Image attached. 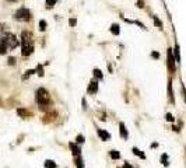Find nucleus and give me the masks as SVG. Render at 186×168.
<instances>
[{
  "label": "nucleus",
  "mask_w": 186,
  "mask_h": 168,
  "mask_svg": "<svg viewBox=\"0 0 186 168\" xmlns=\"http://www.w3.org/2000/svg\"><path fill=\"white\" fill-rule=\"evenodd\" d=\"M37 101H38V105L39 108L45 109L50 104V97H49V93L45 88H38L37 91Z\"/></svg>",
  "instance_id": "nucleus-1"
},
{
  "label": "nucleus",
  "mask_w": 186,
  "mask_h": 168,
  "mask_svg": "<svg viewBox=\"0 0 186 168\" xmlns=\"http://www.w3.org/2000/svg\"><path fill=\"white\" fill-rule=\"evenodd\" d=\"M0 42L7 46V49H14V48H17V46H18V44H20V42H18V39H17V37L14 35V34H11V32H6V35L0 39Z\"/></svg>",
  "instance_id": "nucleus-2"
},
{
  "label": "nucleus",
  "mask_w": 186,
  "mask_h": 168,
  "mask_svg": "<svg viewBox=\"0 0 186 168\" xmlns=\"http://www.w3.org/2000/svg\"><path fill=\"white\" fill-rule=\"evenodd\" d=\"M31 11H29L28 8H25V7H21L18 8L16 13H14V18L18 21H29L31 20Z\"/></svg>",
  "instance_id": "nucleus-3"
},
{
  "label": "nucleus",
  "mask_w": 186,
  "mask_h": 168,
  "mask_svg": "<svg viewBox=\"0 0 186 168\" xmlns=\"http://www.w3.org/2000/svg\"><path fill=\"white\" fill-rule=\"evenodd\" d=\"M27 46H32V37L29 32L23 31V34H21V48H27Z\"/></svg>",
  "instance_id": "nucleus-4"
},
{
  "label": "nucleus",
  "mask_w": 186,
  "mask_h": 168,
  "mask_svg": "<svg viewBox=\"0 0 186 168\" xmlns=\"http://www.w3.org/2000/svg\"><path fill=\"white\" fill-rule=\"evenodd\" d=\"M166 56H168V62H166L168 70H169V73H175V59H174V55H172V49H168Z\"/></svg>",
  "instance_id": "nucleus-5"
},
{
  "label": "nucleus",
  "mask_w": 186,
  "mask_h": 168,
  "mask_svg": "<svg viewBox=\"0 0 186 168\" xmlns=\"http://www.w3.org/2000/svg\"><path fill=\"white\" fill-rule=\"evenodd\" d=\"M90 93V94H95L98 91V83L94 80V81H91L90 83V86H88V90H87Z\"/></svg>",
  "instance_id": "nucleus-6"
},
{
  "label": "nucleus",
  "mask_w": 186,
  "mask_h": 168,
  "mask_svg": "<svg viewBox=\"0 0 186 168\" xmlns=\"http://www.w3.org/2000/svg\"><path fill=\"white\" fill-rule=\"evenodd\" d=\"M98 136L101 137V140H104V142H106V140L111 139V135L108 133V132L102 130V129H98Z\"/></svg>",
  "instance_id": "nucleus-7"
},
{
  "label": "nucleus",
  "mask_w": 186,
  "mask_h": 168,
  "mask_svg": "<svg viewBox=\"0 0 186 168\" xmlns=\"http://www.w3.org/2000/svg\"><path fill=\"white\" fill-rule=\"evenodd\" d=\"M34 52V46H27V48H21V55L23 56H29Z\"/></svg>",
  "instance_id": "nucleus-8"
},
{
  "label": "nucleus",
  "mask_w": 186,
  "mask_h": 168,
  "mask_svg": "<svg viewBox=\"0 0 186 168\" xmlns=\"http://www.w3.org/2000/svg\"><path fill=\"white\" fill-rule=\"evenodd\" d=\"M111 32H112L113 35H119V34H120V27L117 24H112L111 25Z\"/></svg>",
  "instance_id": "nucleus-9"
},
{
  "label": "nucleus",
  "mask_w": 186,
  "mask_h": 168,
  "mask_svg": "<svg viewBox=\"0 0 186 168\" xmlns=\"http://www.w3.org/2000/svg\"><path fill=\"white\" fill-rule=\"evenodd\" d=\"M70 148H72V153H73V156H80V148L77 147L74 143H70Z\"/></svg>",
  "instance_id": "nucleus-10"
},
{
  "label": "nucleus",
  "mask_w": 186,
  "mask_h": 168,
  "mask_svg": "<svg viewBox=\"0 0 186 168\" xmlns=\"http://www.w3.org/2000/svg\"><path fill=\"white\" fill-rule=\"evenodd\" d=\"M17 114L20 115V116H23V118H25V116H29V112L27 111V109H24V108H18V109H17Z\"/></svg>",
  "instance_id": "nucleus-11"
},
{
  "label": "nucleus",
  "mask_w": 186,
  "mask_h": 168,
  "mask_svg": "<svg viewBox=\"0 0 186 168\" xmlns=\"http://www.w3.org/2000/svg\"><path fill=\"white\" fill-rule=\"evenodd\" d=\"M120 126V135L123 139H127V130H126V127H125V123H120L119 125Z\"/></svg>",
  "instance_id": "nucleus-12"
},
{
  "label": "nucleus",
  "mask_w": 186,
  "mask_h": 168,
  "mask_svg": "<svg viewBox=\"0 0 186 168\" xmlns=\"http://www.w3.org/2000/svg\"><path fill=\"white\" fill-rule=\"evenodd\" d=\"M45 168H56V163L52 160H46L45 161Z\"/></svg>",
  "instance_id": "nucleus-13"
},
{
  "label": "nucleus",
  "mask_w": 186,
  "mask_h": 168,
  "mask_svg": "<svg viewBox=\"0 0 186 168\" xmlns=\"http://www.w3.org/2000/svg\"><path fill=\"white\" fill-rule=\"evenodd\" d=\"M175 60L178 62V63H181V53H179V46L178 45L175 46Z\"/></svg>",
  "instance_id": "nucleus-14"
},
{
  "label": "nucleus",
  "mask_w": 186,
  "mask_h": 168,
  "mask_svg": "<svg viewBox=\"0 0 186 168\" xmlns=\"http://www.w3.org/2000/svg\"><path fill=\"white\" fill-rule=\"evenodd\" d=\"M109 154H111V158H112V160H117V158H120V153H119V151H115V150H112Z\"/></svg>",
  "instance_id": "nucleus-15"
},
{
  "label": "nucleus",
  "mask_w": 186,
  "mask_h": 168,
  "mask_svg": "<svg viewBox=\"0 0 186 168\" xmlns=\"http://www.w3.org/2000/svg\"><path fill=\"white\" fill-rule=\"evenodd\" d=\"M133 153L136 154V156H139V157H142V158H146V156H144V153H142L140 150H139L137 147H134L133 148Z\"/></svg>",
  "instance_id": "nucleus-16"
},
{
  "label": "nucleus",
  "mask_w": 186,
  "mask_h": 168,
  "mask_svg": "<svg viewBox=\"0 0 186 168\" xmlns=\"http://www.w3.org/2000/svg\"><path fill=\"white\" fill-rule=\"evenodd\" d=\"M168 95H169V98H171V101H174L172 99V81H168Z\"/></svg>",
  "instance_id": "nucleus-17"
},
{
  "label": "nucleus",
  "mask_w": 186,
  "mask_h": 168,
  "mask_svg": "<svg viewBox=\"0 0 186 168\" xmlns=\"http://www.w3.org/2000/svg\"><path fill=\"white\" fill-rule=\"evenodd\" d=\"M7 53V46L0 42V55H6Z\"/></svg>",
  "instance_id": "nucleus-18"
},
{
  "label": "nucleus",
  "mask_w": 186,
  "mask_h": 168,
  "mask_svg": "<svg viewBox=\"0 0 186 168\" xmlns=\"http://www.w3.org/2000/svg\"><path fill=\"white\" fill-rule=\"evenodd\" d=\"M76 164H77V168H84V165H83V160H81V157H80V156H77Z\"/></svg>",
  "instance_id": "nucleus-19"
},
{
  "label": "nucleus",
  "mask_w": 186,
  "mask_h": 168,
  "mask_svg": "<svg viewBox=\"0 0 186 168\" xmlns=\"http://www.w3.org/2000/svg\"><path fill=\"white\" fill-rule=\"evenodd\" d=\"M94 76L98 78V80H101L102 78V73H101V70L99 69H94Z\"/></svg>",
  "instance_id": "nucleus-20"
},
{
  "label": "nucleus",
  "mask_w": 186,
  "mask_h": 168,
  "mask_svg": "<svg viewBox=\"0 0 186 168\" xmlns=\"http://www.w3.org/2000/svg\"><path fill=\"white\" fill-rule=\"evenodd\" d=\"M56 3H57V0H46V7L50 8V7H53Z\"/></svg>",
  "instance_id": "nucleus-21"
},
{
  "label": "nucleus",
  "mask_w": 186,
  "mask_h": 168,
  "mask_svg": "<svg viewBox=\"0 0 186 168\" xmlns=\"http://www.w3.org/2000/svg\"><path fill=\"white\" fill-rule=\"evenodd\" d=\"M46 25H48V24H46V21H45V20H41L39 21V29H41V31H45V29H46Z\"/></svg>",
  "instance_id": "nucleus-22"
},
{
  "label": "nucleus",
  "mask_w": 186,
  "mask_h": 168,
  "mask_svg": "<svg viewBox=\"0 0 186 168\" xmlns=\"http://www.w3.org/2000/svg\"><path fill=\"white\" fill-rule=\"evenodd\" d=\"M153 20H154V24L157 25V27H162V23L158 20V17H153Z\"/></svg>",
  "instance_id": "nucleus-23"
},
{
  "label": "nucleus",
  "mask_w": 186,
  "mask_h": 168,
  "mask_svg": "<svg viewBox=\"0 0 186 168\" xmlns=\"http://www.w3.org/2000/svg\"><path fill=\"white\" fill-rule=\"evenodd\" d=\"M4 35H6V29H4L3 25H0V39H2Z\"/></svg>",
  "instance_id": "nucleus-24"
},
{
  "label": "nucleus",
  "mask_w": 186,
  "mask_h": 168,
  "mask_svg": "<svg viewBox=\"0 0 186 168\" xmlns=\"http://www.w3.org/2000/svg\"><path fill=\"white\" fill-rule=\"evenodd\" d=\"M76 24H77L76 18H70V20H69V25H70V27H76Z\"/></svg>",
  "instance_id": "nucleus-25"
},
{
  "label": "nucleus",
  "mask_w": 186,
  "mask_h": 168,
  "mask_svg": "<svg viewBox=\"0 0 186 168\" xmlns=\"http://www.w3.org/2000/svg\"><path fill=\"white\" fill-rule=\"evenodd\" d=\"M162 164L165 165V167H168V165H169V163L166 161V154H164V156H162Z\"/></svg>",
  "instance_id": "nucleus-26"
},
{
  "label": "nucleus",
  "mask_w": 186,
  "mask_h": 168,
  "mask_svg": "<svg viewBox=\"0 0 186 168\" xmlns=\"http://www.w3.org/2000/svg\"><path fill=\"white\" fill-rule=\"evenodd\" d=\"M8 65L13 66V65H16V57H8Z\"/></svg>",
  "instance_id": "nucleus-27"
},
{
  "label": "nucleus",
  "mask_w": 186,
  "mask_h": 168,
  "mask_svg": "<svg viewBox=\"0 0 186 168\" xmlns=\"http://www.w3.org/2000/svg\"><path fill=\"white\" fill-rule=\"evenodd\" d=\"M77 143H84V137H83L81 135L77 136Z\"/></svg>",
  "instance_id": "nucleus-28"
},
{
  "label": "nucleus",
  "mask_w": 186,
  "mask_h": 168,
  "mask_svg": "<svg viewBox=\"0 0 186 168\" xmlns=\"http://www.w3.org/2000/svg\"><path fill=\"white\" fill-rule=\"evenodd\" d=\"M37 72H38V74H39V76H44V69H42V67H41V66H38Z\"/></svg>",
  "instance_id": "nucleus-29"
},
{
  "label": "nucleus",
  "mask_w": 186,
  "mask_h": 168,
  "mask_svg": "<svg viewBox=\"0 0 186 168\" xmlns=\"http://www.w3.org/2000/svg\"><path fill=\"white\" fill-rule=\"evenodd\" d=\"M166 121H169V122H174V118H172V115H171V114H166Z\"/></svg>",
  "instance_id": "nucleus-30"
},
{
  "label": "nucleus",
  "mask_w": 186,
  "mask_h": 168,
  "mask_svg": "<svg viewBox=\"0 0 186 168\" xmlns=\"http://www.w3.org/2000/svg\"><path fill=\"white\" fill-rule=\"evenodd\" d=\"M151 56H153L154 59H158V57H160V53H158V52H153V53H151Z\"/></svg>",
  "instance_id": "nucleus-31"
},
{
  "label": "nucleus",
  "mask_w": 186,
  "mask_h": 168,
  "mask_svg": "<svg viewBox=\"0 0 186 168\" xmlns=\"http://www.w3.org/2000/svg\"><path fill=\"white\" fill-rule=\"evenodd\" d=\"M137 7H140V8L143 7V2H137Z\"/></svg>",
  "instance_id": "nucleus-32"
},
{
  "label": "nucleus",
  "mask_w": 186,
  "mask_h": 168,
  "mask_svg": "<svg viewBox=\"0 0 186 168\" xmlns=\"http://www.w3.org/2000/svg\"><path fill=\"white\" fill-rule=\"evenodd\" d=\"M123 168H133V167H132V165H129V164H127V163H126V164L123 165Z\"/></svg>",
  "instance_id": "nucleus-33"
},
{
  "label": "nucleus",
  "mask_w": 186,
  "mask_h": 168,
  "mask_svg": "<svg viewBox=\"0 0 186 168\" xmlns=\"http://www.w3.org/2000/svg\"><path fill=\"white\" fill-rule=\"evenodd\" d=\"M8 2H17V0H8Z\"/></svg>",
  "instance_id": "nucleus-34"
},
{
  "label": "nucleus",
  "mask_w": 186,
  "mask_h": 168,
  "mask_svg": "<svg viewBox=\"0 0 186 168\" xmlns=\"http://www.w3.org/2000/svg\"><path fill=\"white\" fill-rule=\"evenodd\" d=\"M185 101H186V91H185Z\"/></svg>",
  "instance_id": "nucleus-35"
}]
</instances>
